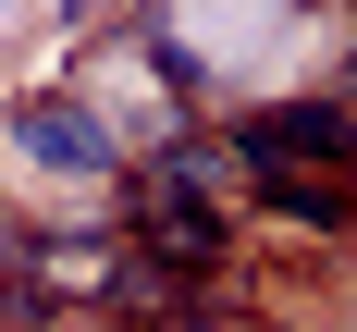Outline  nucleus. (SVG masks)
Wrapping results in <instances>:
<instances>
[{
	"instance_id": "1",
	"label": "nucleus",
	"mask_w": 357,
	"mask_h": 332,
	"mask_svg": "<svg viewBox=\"0 0 357 332\" xmlns=\"http://www.w3.org/2000/svg\"><path fill=\"white\" fill-rule=\"evenodd\" d=\"M234 173L259 210L308 221V234H357V99H271L234 123Z\"/></svg>"
},
{
	"instance_id": "2",
	"label": "nucleus",
	"mask_w": 357,
	"mask_h": 332,
	"mask_svg": "<svg viewBox=\"0 0 357 332\" xmlns=\"http://www.w3.org/2000/svg\"><path fill=\"white\" fill-rule=\"evenodd\" d=\"M0 160L13 173H50V184H111L136 148L99 123V99H62V86H25V99L0 111Z\"/></svg>"
},
{
	"instance_id": "3",
	"label": "nucleus",
	"mask_w": 357,
	"mask_h": 332,
	"mask_svg": "<svg viewBox=\"0 0 357 332\" xmlns=\"http://www.w3.org/2000/svg\"><path fill=\"white\" fill-rule=\"evenodd\" d=\"M123 210H136V246L160 258V271H185V283H210L222 258H234V210H222V197H185V184L136 173V184H123Z\"/></svg>"
},
{
	"instance_id": "4",
	"label": "nucleus",
	"mask_w": 357,
	"mask_h": 332,
	"mask_svg": "<svg viewBox=\"0 0 357 332\" xmlns=\"http://www.w3.org/2000/svg\"><path fill=\"white\" fill-rule=\"evenodd\" d=\"M37 246H50V234H37V221L0 197V295H25V283H37Z\"/></svg>"
}]
</instances>
